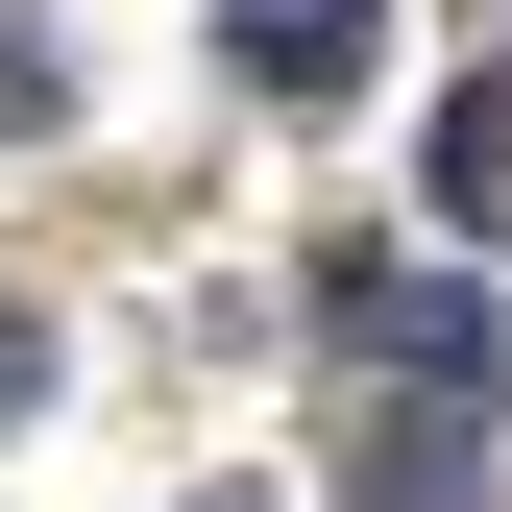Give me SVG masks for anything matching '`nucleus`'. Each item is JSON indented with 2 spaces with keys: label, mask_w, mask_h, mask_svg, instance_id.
<instances>
[{
  "label": "nucleus",
  "mask_w": 512,
  "mask_h": 512,
  "mask_svg": "<svg viewBox=\"0 0 512 512\" xmlns=\"http://www.w3.org/2000/svg\"><path fill=\"white\" fill-rule=\"evenodd\" d=\"M366 512H464V415H391V439H366Z\"/></svg>",
  "instance_id": "nucleus-3"
},
{
  "label": "nucleus",
  "mask_w": 512,
  "mask_h": 512,
  "mask_svg": "<svg viewBox=\"0 0 512 512\" xmlns=\"http://www.w3.org/2000/svg\"><path fill=\"white\" fill-rule=\"evenodd\" d=\"M366 49H391V0H220V74H244V98H293V122H317V98H366Z\"/></svg>",
  "instance_id": "nucleus-1"
},
{
  "label": "nucleus",
  "mask_w": 512,
  "mask_h": 512,
  "mask_svg": "<svg viewBox=\"0 0 512 512\" xmlns=\"http://www.w3.org/2000/svg\"><path fill=\"white\" fill-rule=\"evenodd\" d=\"M342 342H366V366H415V391H464V415H488V293H464V269H342Z\"/></svg>",
  "instance_id": "nucleus-2"
}]
</instances>
